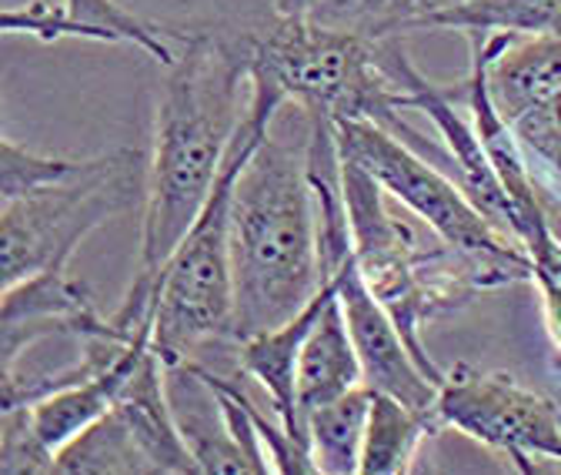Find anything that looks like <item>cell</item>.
Listing matches in <instances>:
<instances>
[{"label":"cell","instance_id":"3957f363","mask_svg":"<svg viewBox=\"0 0 561 475\" xmlns=\"http://www.w3.org/2000/svg\"><path fill=\"white\" fill-rule=\"evenodd\" d=\"M231 264L238 342L285 325L324 289L305 145L267 134L251 155L231 197Z\"/></svg>","mask_w":561,"mask_h":475},{"label":"cell","instance_id":"5b68a950","mask_svg":"<svg viewBox=\"0 0 561 475\" xmlns=\"http://www.w3.org/2000/svg\"><path fill=\"white\" fill-rule=\"evenodd\" d=\"M285 101L251 88L248 114L234 134L218 184L194 228L161 271L154 308V352L164 369L197 359L210 346L234 342V264H231V197L241 171L271 134Z\"/></svg>","mask_w":561,"mask_h":475},{"label":"cell","instance_id":"30bf717a","mask_svg":"<svg viewBox=\"0 0 561 475\" xmlns=\"http://www.w3.org/2000/svg\"><path fill=\"white\" fill-rule=\"evenodd\" d=\"M151 328V325H148ZM145 331V328H140ZM111 338L130 342L114 318H104L91 292L67 275V268L41 271L34 279L4 289V312H0V369H14L18 359L37 346L41 338Z\"/></svg>","mask_w":561,"mask_h":475},{"label":"cell","instance_id":"2e32d148","mask_svg":"<svg viewBox=\"0 0 561 475\" xmlns=\"http://www.w3.org/2000/svg\"><path fill=\"white\" fill-rule=\"evenodd\" d=\"M57 475H154L130 422L117 405L54 455Z\"/></svg>","mask_w":561,"mask_h":475},{"label":"cell","instance_id":"7c38bea8","mask_svg":"<svg viewBox=\"0 0 561 475\" xmlns=\"http://www.w3.org/2000/svg\"><path fill=\"white\" fill-rule=\"evenodd\" d=\"M481 37L488 50V91L508 124L561 98V34L491 31Z\"/></svg>","mask_w":561,"mask_h":475},{"label":"cell","instance_id":"277c9868","mask_svg":"<svg viewBox=\"0 0 561 475\" xmlns=\"http://www.w3.org/2000/svg\"><path fill=\"white\" fill-rule=\"evenodd\" d=\"M241 37L251 64V88L298 104L305 114L381 124L451 171L442 138H421L401 117V111L411 108V94L385 71L378 37L324 24L308 11H280L277 4L267 18L241 27Z\"/></svg>","mask_w":561,"mask_h":475},{"label":"cell","instance_id":"e0dca14e","mask_svg":"<svg viewBox=\"0 0 561 475\" xmlns=\"http://www.w3.org/2000/svg\"><path fill=\"white\" fill-rule=\"evenodd\" d=\"M368 412H371V388L358 385L334 402L318 405L308 416L305 432H308V445L321 475L362 472Z\"/></svg>","mask_w":561,"mask_h":475},{"label":"cell","instance_id":"9a60e30c","mask_svg":"<svg viewBox=\"0 0 561 475\" xmlns=\"http://www.w3.org/2000/svg\"><path fill=\"white\" fill-rule=\"evenodd\" d=\"M445 422L438 409H414V405L371 388V412L362 449V475H404L414 468L417 445L438 436Z\"/></svg>","mask_w":561,"mask_h":475},{"label":"cell","instance_id":"8992f818","mask_svg":"<svg viewBox=\"0 0 561 475\" xmlns=\"http://www.w3.org/2000/svg\"><path fill=\"white\" fill-rule=\"evenodd\" d=\"M148 188V158L111 151L84 158V168L64 181L34 188L0 205V261L4 289L41 271L67 268L78 245L104 222L127 212Z\"/></svg>","mask_w":561,"mask_h":475},{"label":"cell","instance_id":"cb8c5ba5","mask_svg":"<svg viewBox=\"0 0 561 475\" xmlns=\"http://www.w3.org/2000/svg\"><path fill=\"white\" fill-rule=\"evenodd\" d=\"M274 4L280 11H308L311 8V0H274Z\"/></svg>","mask_w":561,"mask_h":475},{"label":"cell","instance_id":"ac0fdd59","mask_svg":"<svg viewBox=\"0 0 561 475\" xmlns=\"http://www.w3.org/2000/svg\"><path fill=\"white\" fill-rule=\"evenodd\" d=\"M505 31V34H561V0H471L435 14L425 31Z\"/></svg>","mask_w":561,"mask_h":475},{"label":"cell","instance_id":"d6986e66","mask_svg":"<svg viewBox=\"0 0 561 475\" xmlns=\"http://www.w3.org/2000/svg\"><path fill=\"white\" fill-rule=\"evenodd\" d=\"M64 8L70 11V18H75L78 24L88 27L91 41L134 44L140 50H148L164 67H171L178 57V47L161 34V27L134 18L127 8L117 4V0H64Z\"/></svg>","mask_w":561,"mask_h":475},{"label":"cell","instance_id":"ba28073f","mask_svg":"<svg viewBox=\"0 0 561 475\" xmlns=\"http://www.w3.org/2000/svg\"><path fill=\"white\" fill-rule=\"evenodd\" d=\"M435 409L445 429L505 452L525 475H535V455L561 465V412L554 398L522 385L508 372L458 362L438 385Z\"/></svg>","mask_w":561,"mask_h":475},{"label":"cell","instance_id":"52a82bcc","mask_svg":"<svg viewBox=\"0 0 561 475\" xmlns=\"http://www.w3.org/2000/svg\"><path fill=\"white\" fill-rule=\"evenodd\" d=\"M334 138L344 161L368 171L394 205L408 208L448 245L474 255L525 251L515 238L499 231L465 194V188L432 158L404 145L398 134L371 121H334Z\"/></svg>","mask_w":561,"mask_h":475},{"label":"cell","instance_id":"7402d4cb","mask_svg":"<svg viewBox=\"0 0 561 475\" xmlns=\"http://www.w3.org/2000/svg\"><path fill=\"white\" fill-rule=\"evenodd\" d=\"M4 34H34L41 41H60V37L91 41L88 27L70 18L64 4H47V0H34L27 8L4 11Z\"/></svg>","mask_w":561,"mask_h":475},{"label":"cell","instance_id":"5bb4252c","mask_svg":"<svg viewBox=\"0 0 561 475\" xmlns=\"http://www.w3.org/2000/svg\"><path fill=\"white\" fill-rule=\"evenodd\" d=\"M358 385H365V369H362L355 342H351L341 302L334 295L324 305L314 328L308 331L301 359H298V426H301V432L318 405L334 402ZM305 439H308V432H305Z\"/></svg>","mask_w":561,"mask_h":475},{"label":"cell","instance_id":"9c48e42d","mask_svg":"<svg viewBox=\"0 0 561 475\" xmlns=\"http://www.w3.org/2000/svg\"><path fill=\"white\" fill-rule=\"evenodd\" d=\"M331 279L337 285V302L351 331V342H355L365 369V385L375 392H388L414 405V409H435L438 382L421 369V362L404 342L398 321L362 279L355 251L331 271Z\"/></svg>","mask_w":561,"mask_h":475},{"label":"cell","instance_id":"8fae6325","mask_svg":"<svg viewBox=\"0 0 561 475\" xmlns=\"http://www.w3.org/2000/svg\"><path fill=\"white\" fill-rule=\"evenodd\" d=\"M151 349H154V325L137 331L130 342L121 346V352L107 365H101L94 375H88L75 385H64V388L44 395L41 402L27 405L31 426H34L41 445L57 455L60 445H67L78 432H84L91 422H98L121 398L124 385L134 378L137 365L145 362V355Z\"/></svg>","mask_w":561,"mask_h":475},{"label":"cell","instance_id":"ffe728a7","mask_svg":"<svg viewBox=\"0 0 561 475\" xmlns=\"http://www.w3.org/2000/svg\"><path fill=\"white\" fill-rule=\"evenodd\" d=\"M81 168H84V158H44L4 138V145H0V201H11L34 188L64 181Z\"/></svg>","mask_w":561,"mask_h":475},{"label":"cell","instance_id":"44dd1931","mask_svg":"<svg viewBox=\"0 0 561 475\" xmlns=\"http://www.w3.org/2000/svg\"><path fill=\"white\" fill-rule=\"evenodd\" d=\"M0 475H54V452L41 445L27 405L0 409Z\"/></svg>","mask_w":561,"mask_h":475},{"label":"cell","instance_id":"6da1fadb","mask_svg":"<svg viewBox=\"0 0 561 475\" xmlns=\"http://www.w3.org/2000/svg\"><path fill=\"white\" fill-rule=\"evenodd\" d=\"M244 88H251V64L241 31H197L184 37L158 101L137 271L111 315L130 338L154 325L161 271L218 184L248 114Z\"/></svg>","mask_w":561,"mask_h":475},{"label":"cell","instance_id":"7a4b0ae2","mask_svg":"<svg viewBox=\"0 0 561 475\" xmlns=\"http://www.w3.org/2000/svg\"><path fill=\"white\" fill-rule=\"evenodd\" d=\"M344 205L351 222V251H355L362 279L381 298L398 321L408 349L438 385L445 372L425 352V328L445 315L461 312L481 292L505 289L535 279L528 251L512 255H474L448 245L408 208L394 212V197L385 188L341 158Z\"/></svg>","mask_w":561,"mask_h":475},{"label":"cell","instance_id":"603a6c76","mask_svg":"<svg viewBox=\"0 0 561 475\" xmlns=\"http://www.w3.org/2000/svg\"><path fill=\"white\" fill-rule=\"evenodd\" d=\"M538 292H541V302H545V318H548V331L554 338V346L561 352V285L558 282H535Z\"/></svg>","mask_w":561,"mask_h":475},{"label":"cell","instance_id":"4fadbf2b","mask_svg":"<svg viewBox=\"0 0 561 475\" xmlns=\"http://www.w3.org/2000/svg\"><path fill=\"white\" fill-rule=\"evenodd\" d=\"M337 295V285L334 279L328 275L324 289L295 315L288 318L285 325L277 328H267V331H257L244 342L234 346L238 352V369L261 385V392L267 395L271 409L280 416V422L288 426V432L295 439H305L301 426H298V359H301V349H305V338L308 331L314 328V321L321 318L324 305ZM311 449V445H308Z\"/></svg>","mask_w":561,"mask_h":475}]
</instances>
